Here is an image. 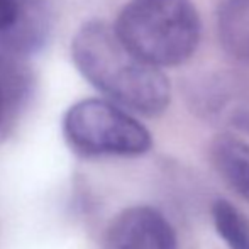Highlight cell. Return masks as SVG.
Listing matches in <instances>:
<instances>
[{
    "mask_svg": "<svg viewBox=\"0 0 249 249\" xmlns=\"http://www.w3.org/2000/svg\"><path fill=\"white\" fill-rule=\"evenodd\" d=\"M71 58L93 89L132 114L158 117L170 107L168 76L129 50L114 26L100 20L83 24L73 36Z\"/></svg>",
    "mask_w": 249,
    "mask_h": 249,
    "instance_id": "obj_1",
    "label": "cell"
},
{
    "mask_svg": "<svg viewBox=\"0 0 249 249\" xmlns=\"http://www.w3.org/2000/svg\"><path fill=\"white\" fill-rule=\"evenodd\" d=\"M114 31L136 56L164 70L192 59L202 22L192 0H127Z\"/></svg>",
    "mask_w": 249,
    "mask_h": 249,
    "instance_id": "obj_2",
    "label": "cell"
},
{
    "mask_svg": "<svg viewBox=\"0 0 249 249\" xmlns=\"http://www.w3.org/2000/svg\"><path fill=\"white\" fill-rule=\"evenodd\" d=\"M65 142L82 160L138 158L153 148V136L132 112L105 99H83L66 110Z\"/></svg>",
    "mask_w": 249,
    "mask_h": 249,
    "instance_id": "obj_3",
    "label": "cell"
},
{
    "mask_svg": "<svg viewBox=\"0 0 249 249\" xmlns=\"http://www.w3.org/2000/svg\"><path fill=\"white\" fill-rule=\"evenodd\" d=\"M102 249H178L173 226L151 205H131L108 220Z\"/></svg>",
    "mask_w": 249,
    "mask_h": 249,
    "instance_id": "obj_4",
    "label": "cell"
},
{
    "mask_svg": "<svg viewBox=\"0 0 249 249\" xmlns=\"http://www.w3.org/2000/svg\"><path fill=\"white\" fill-rule=\"evenodd\" d=\"M50 12L43 0H0V56L26 58L46 44Z\"/></svg>",
    "mask_w": 249,
    "mask_h": 249,
    "instance_id": "obj_5",
    "label": "cell"
},
{
    "mask_svg": "<svg viewBox=\"0 0 249 249\" xmlns=\"http://www.w3.org/2000/svg\"><path fill=\"white\" fill-rule=\"evenodd\" d=\"M215 29L224 53L249 66V0H222L215 14Z\"/></svg>",
    "mask_w": 249,
    "mask_h": 249,
    "instance_id": "obj_6",
    "label": "cell"
},
{
    "mask_svg": "<svg viewBox=\"0 0 249 249\" xmlns=\"http://www.w3.org/2000/svg\"><path fill=\"white\" fill-rule=\"evenodd\" d=\"M212 163L234 194L249 202V144L232 134H220L210 146Z\"/></svg>",
    "mask_w": 249,
    "mask_h": 249,
    "instance_id": "obj_7",
    "label": "cell"
},
{
    "mask_svg": "<svg viewBox=\"0 0 249 249\" xmlns=\"http://www.w3.org/2000/svg\"><path fill=\"white\" fill-rule=\"evenodd\" d=\"M29 75L19 59L0 56V134L17 117L29 93Z\"/></svg>",
    "mask_w": 249,
    "mask_h": 249,
    "instance_id": "obj_8",
    "label": "cell"
},
{
    "mask_svg": "<svg viewBox=\"0 0 249 249\" xmlns=\"http://www.w3.org/2000/svg\"><path fill=\"white\" fill-rule=\"evenodd\" d=\"M217 234L229 249H249V222L226 200H217L212 209Z\"/></svg>",
    "mask_w": 249,
    "mask_h": 249,
    "instance_id": "obj_9",
    "label": "cell"
}]
</instances>
